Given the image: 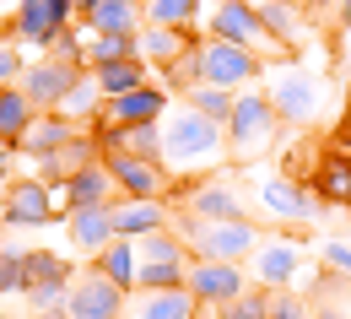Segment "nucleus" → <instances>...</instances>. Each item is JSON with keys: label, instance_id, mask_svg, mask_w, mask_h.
Returning a JSON list of instances; mask_svg holds the SVG:
<instances>
[{"label": "nucleus", "instance_id": "15", "mask_svg": "<svg viewBox=\"0 0 351 319\" xmlns=\"http://www.w3.org/2000/svg\"><path fill=\"white\" fill-rule=\"evenodd\" d=\"M114 195H119V184H114V174H108L103 157H97V163L82 168L65 189H54V206H65V217H71V211H92V206H114Z\"/></svg>", "mask_w": 351, "mask_h": 319}, {"label": "nucleus", "instance_id": "12", "mask_svg": "<svg viewBox=\"0 0 351 319\" xmlns=\"http://www.w3.org/2000/svg\"><path fill=\"white\" fill-rule=\"evenodd\" d=\"M168 114V92L162 87H141L130 97H108L97 114V130H130V125H157Z\"/></svg>", "mask_w": 351, "mask_h": 319}, {"label": "nucleus", "instance_id": "32", "mask_svg": "<svg viewBox=\"0 0 351 319\" xmlns=\"http://www.w3.org/2000/svg\"><path fill=\"white\" fill-rule=\"evenodd\" d=\"M103 103H108V97H103V87H97V76L87 71V76L71 87V97L60 103V114H65V119H97V114H103Z\"/></svg>", "mask_w": 351, "mask_h": 319}, {"label": "nucleus", "instance_id": "48", "mask_svg": "<svg viewBox=\"0 0 351 319\" xmlns=\"http://www.w3.org/2000/svg\"><path fill=\"white\" fill-rule=\"evenodd\" d=\"M0 174H5V163H0Z\"/></svg>", "mask_w": 351, "mask_h": 319}, {"label": "nucleus", "instance_id": "9", "mask_svg": "<svg viewBox=\"0 0 351 319\" xmlns=\"http://www.w3.org/2000/svg\"><path fill=\"white\" fill-rule=\"evenodd\" d=\"M254 281L243 276V265H227V260H189V292L206 303V309H227L238 292H249Z\"/></svg>", "mask_w": 351, "mask_h": 319}, {"label": "nucleus", "instance_id": "42", "mask_svg": "<svg viewBox=\"0 0 351 319\" xmlns=\"http://www.w3.org/2000/svg\"><path fill=\"white\" fill-rule=\"evenodd\" d=\"M319 265L351 281V249H346V244H335V238H330V244H319Z\"/></svg>", "mask_w": 351, "mask_h": 319}, {"label": "nucleus", "instance_id": "39", "mask_svg": "<svg viewBox=\"0 0 351 319\" xmlns=\"http://www.w3.org/2000/svg\"><path fill=\"white\" fill-rule=\"evenodd\" d=\"M22 298H27V309H33V314H49V309H65V303H71V281H49V287H27Z\"/></svg>", "mask_w": 351, "mask_h": 319}, {"label": "nucleus", "instance_id": "36", "mask_svg": "<svg viewBox=\"0 0 351 319\" xmlns=\"http://www.w3.org/2000/svg\"><path fill=\"white\" fill-rule=\"evenodd\" d=\"M27 292V249L22 244H0V298Z\"/></svg>", "mask_w": 351, "mask_h": 319}, {"label": "nucleus", "instance_id": "31", "mask_svg": "<svg viewBox=\"0 0 351 319\" xmlns=\"http://www.w3.org/2000/svg\"><path fill=\"white\" fill-rule=\"evenodd\" d=\"M135 255H141V265H184V260H189L184 238H173V233H152V238H135Z\"/></svg>", "mask_w": 351, "mask_h": 319}, {"label": "nucleus", "instance_id": "46", "mask_svg": "<svg viewBox=\"0 0 351 319\" xmlns=\"http://www.w3.org/2000/svg\"><path fill=\"white\" fill-rule=\"evenodd\" d=\"M308 5H313V11H330V5H341V0H308Z\"/></svg>", "mask_w": 351, "mask_h": 319}, {"label": "nucleus", "instance_id": "14", "mask_svg": "<svg viewBox=\"0 0 351 319\" xmlns=\"http://www.w3.org/2000/svg\"><path fill=\"white\" fill-rule=\"evenodd\" d=\"M71 319H125V292L108 276H76L71 281Z\"/></svg>", "mask_w": 351, "mask_h": 319}, {"label": "nucleus", "instance_id": "24", "mask_svg": "<svg viewBox=\"0 0 351 319\" xmlns=\"http://www.w3.org/2000/svg\"><path fill=\"white\" fill-rule=\"evenodd\" d=\"M87 271H97V276H108L119 292H130L135 287V276H141V255H135V238H114L103 255H92V265Z\"/></svg>", "mask_w": 351, "mask_h": 319}, {"label": "nucleus", "instance_id": "23", "mask_svg": "<svg viewBox=\"0 0 351 319\" xmlns=\"http://www.w3.org/2000/svg\"><path fill=\"white\" fill-rule=\"evenodd\" d=\"M76 136H82V130H76V119H65L60 108H49V114H38V119H33V130L22 136V152H27V157H49V152L71 146Z\"/></svg>", "mask_w": 351, "mask_h": 319}, {"label": "nucleus", "instance_id": "18", "mask_svg": "<svg viewBox=\"0 0 351 319\" xmlns=\"http://www.w3.org/2000/svg\"><path fill=\"white\" fill-rule=\"evenodd\" d=\"M114 233L119 238H152V233H168V206L162 200H114Z\"/></svg>", "mask_w": 351, "mask_h": 319}, {"label": "nucleus", "instance_id": "2", "mask_svg": "<svg viewBox=\"0 0 351 319\" xmlns=\"http://www.w3.org/2000/svg\"><path fill=\"white\" fill-rule=\"evenodd\" d=\"M184 244L195 249V260H227V265H243L254 260V249L265 244L260 222L238 217V222H200L184 211Z\"/></svg>", "mask_w": 351, "mask_h": 319}, {"label": "nucleus", "instance_id": "10", "mask_svg": "<svg viewBox=\"0 0 351 319\" xmlns=\"http://www.w3.org/2000/svg\"><path fill=\"white\" fill-rule=\"evenodd\" d=\"M260 211L270 222H292V228H308L319 217V195L303 189L298 179H260Z\"/></svg>", "mask_w": 351, "mask_h": 319}, {"label": "nucleus", "instance_id": "19", "mask_svg": "<svg viewBox=\"0 0 351 319\" xmlns=\"http://www.w3.org/2000/svg\"><path fill=\"white\" fill-rule=\"evenodd\" d=\"M254 11H260L265 33H270L276 44L287 49V54L308 44V16H303V11H298V5H292V0H260Z\"/></svg>", "mask_w": 351, "mask_h": 319}, {"label": "nucleus", "instance_id": "26", "mask_svg": "<svg viewBox=\"0 0 351 319\" xmlns=\"http://www.w3.org/2000/svg\"><path fill=\"white\" fill-rule=\"evenodd\" d=\"M33 119H38V108H33V97L22 92V82L0 92V141H5V146H22V136L33 130Z\"/></svg>", "mask_w": 351, "mask_h": 319}, {"label": "nucleus", "instance_id": "30", "mask_svg": "<svg viewBox=\"0 0 351 319\" xmlns=\"http://www.w3.org/2000/svg\"><path fill=\"white\" fill-rule=\"evenodd\" d=\"M200 82H206V71H200V38H195L173 65H162V92H184V97H189Z\"/></svg>", "mask_w": 351, "mask_h": 319}, {"label": "nucleus", "instance_id": "33", "mask_svg": "<svg viewBox=\"0 0 351 319\" xmlns=\"http://www.w3.org/2000/svg\"><path fill=\"white\" fill-rule=\"evenodd\" d=\"M114 60H141V44H135V38H119V33H92V44H87V71L114 65Z\"/></svg>", "mask_w": 351, "mask_h": 319}, {"label": "nucleus", "instance_id": "22", "mask_svg": "<svg viewBox=\"0 0 351 319\" xmlns=\"http://www.w3.org/2000/svg\"><path fill=\"white\" fill-rule=\"evenodd\" d=\"M82 27H92V33H119V38H141L146 5H141V0H97V11H92Z\"/></svg>", "mask_w": 351, "mask_h": 319}, {"label": "nucleus", "instance_id": "4", "mask_svg": "<svg viewBox=\"0 0 351 319\" xmlns=\"http://www.w3.org/2000/svg\"><path fill=\"white\" fill-rule=\"evenodd\" d=\"M276 108H270V97L265 92H238V108H232V119H227V152L232 157H260L270 136H276Z\"/></svg>", "mask_w": 351, "mask_h": 319}, {"label": "nucleus", "instance_id": "5", "mask_svg": "<svg viewBox=\"0 0 351 319\" xmlns=\"http://www.w3.org/2000/svg\"><path fill=\"white\" fill-rule=\"evenodd\" d=\"M200 71H206V82L200 87H249L254 76H265V60L254 49H238V44H221V38H200Z\"/></svg>", "mask_w": 351, "mask_h": 319}, {"label": "nucleus", "instance_id": "17", "mask_svg": "<svg viewBox=\"0 0 351 319\" xmlns=\"http://www.w3.org/2000/svg\"><path fill=\"white\" fill-rule=\"evenodd\" d=\"M303 265V255H298V244L292 238H276V244H260L254 249V260H249V271H254V287H270V292H281L292 276Z\"/></svg>", "mask_w": 351, "mask_h": 319}, {"label": "nucleus", "instance_id": "16", "mask_svg": "<svg viewBox=\"0 0 351 319\" xmlns=\"http://www.w3.org/2000/svg\"><path fill=\"white\" fill-rule=\"evenodd\" d=\"M97 157H103V146H97L92 136H76L71 146H60V152H49V157H38V179H44L49 189H65V184L76 179L82 168H92Z\"/></svg>", "mask_w": 351, "mask_h": 319}, {"label": "nucleus", "instance_id": "37", "mask_svg": "<svg viewBox=\"0 0 351 319\" xmlns=\"http://www.w3.org/2000/svg\"><path fill=\"white\" fill-rule=\"evenodd\" d=\"M49 281H71V265L54 249H27V287H49Z\"/></svg>", "mask_w": 351, "mask_h": 319}, {"label": "nucleus", "instance_id": "44", "mask_svg": "<svg viewBox=\"0 0 351 319\" xmlns=\"http://www.w3.org/2000/svg\"><path fill=\"white\" fill-rule=\"evenodd\" d=\"M33 319H71V303L65 309H49V314H33Z\"/></svg>", "mask_w": 351, "mask_h": 319}, {"label": "nucleus", "instance_id": "8", "mask_svg": "<svg viewBox=\"0 0 351 319\" xmlns=\"http://www.w3.org/2000/svg\"><path fill=\"white\" fill-rule=\"evenodd\" d=\"M71 22H76V5H71V0H22V5H16L11 33H16L22 44L49 49L65 27H71Z\"/></svg>", "mask_w": 351, "mask_h": 319}, {"label": "nucleus", "instance_id": "7", "mask_svg": "<svg viewBox=\"0 0 351 319\" xmlns=\"http://www.w3.org/2000/svg\"><path fill=\"white\" fill-rule=\"evenodd\" d=\"M103 168L114 174V184H119V195H125V200H162V195H168V168H162V163H152V157L108 152V157H103Z\"/></svg>", "mask_w": 351, "mask_h": 319}, {"label": "nucleus", "instance_id": "38", "mask_svg": "<svg viewBox=\"0 0 351 319\" xmlns=\"http://www.w3.org/2000/svg\"><path fill=\"white\" fill-rule=\"evenodd\" d=\"M221 319H270V287H249V292H238Z\"/></svg>", "mask_w": 351, "mask_h": 319}, {"label": "nucleus", "instance_id": "29", "mask_svg": "<svg viewBox=\"0 0 351 319\" xmlns=\"http://www.w3.org/2000/svg\"><path fill=\"white\" fill-rule=\"evenodd\" d=\"M92 76H97L103 97H130L146 87V60H114V65H97Z\"/></svg>", "mask_w": 351, "mask_h": 319}, {"label": "nucleus", "instance_id": "45", "mask_svg": "<svg viewBox=\"0 0 351 319\" xmlns=\"http://www.w3.org/2000/svg\"><path fill=\"white\" fill-rule=\"evenodd\" d=\"M341 27L351 33V0H341Z\"/></svg>", "mask_w": 351, "mask_h": 319}, {"label": "nucleus", "instance_id": "34", "mask_svg": "<svg viewBox=\"0 0 351 319\" xmlns=\"http://www.w3.org/2000/svg\"><path fill=\"white\" fill-rule=\"evenodd\" d=\"M184 108H195V114H206L211 125H227L232 119V108H238V97L221 87H195L189 97H184Z\"/></svg>", "mask_w": 351, "mask_h": 319}, {"label": "nucleus", "instance_id": "28", "mask_svg": "<svg viewBox=\"0 0 351 319\" xmlns=\"http://www.w3.org/2000/svg\"><path fill=\"white\" fill-rule=\"evenodd\" d=\"M313 195H319V200H351V157L346 152H324V157H319Z\"/></svg>", "mask_w": 351, "mask_h": 319}, {"label": "nucleus", "instance_id": "6", "mask_svg": "<svg viewBox=\"0 0 351 319\" xmlns=\"http://www.w3.org/2000/svg\"><path fill=\"white\" fill-rule=\"evenodd\" d=\"M270 108H276V119H292V125H303L319 114V87H313V76L298 71V65H281V71H270Z\"/></svg>", "mask_w": 351, "mask_h": 319}, {"label": "nucleus", "instance_id": "21", "mask_svg": "<svg viewBox=\"0 0 351 319\" xmlns=\"http://www.w3.org/2000/svg\"><path fill=\"white\" fill-rule=\"evenodd\" d=\"M184 211H189V217H200V222H238V217H243V206H238V189H232V184H195V189H189V200H184Z\"/></svg>", "mask_w": 351, "mask_h": 319}, {"label": "nucleus", "instance_id": "1", "mask_svg": "<svg viewBox=\"0 0 351 319\" xmlns=\"http://www.w3.org/2000/svg\"><path fill=\"white\" fill-rule=\"evenodd\" d=\"M221 157H227V125H211L195 108L162 114V168L168 174H206Z\"/></svg>", "mask_w": 351, "mask_h": 319}, {"label": "nucleus", "instance_id": "3", "mask_svg": "<svg viewBox=\"0 0 351 319\" xmlns=\"http://www.w3.org/2000/svg\"><path fill=\"white\" fill-rule=\"evenodd\" d=\"M211 38L238 44V49H254L260 60H287V49L265 33L260 11H254L249 0H217V11H211Z\"/></svg>", "mask_w": 351, "mask_h": 319}, {"label": "nucleus", "instance_id": "20", "mask_svg": "<svg viewBox=\"0 0 351 319\" xmlns=\"http://www.w3.org/2000/svg\"><path fill=\"white\" fill-rule=\"evenodd\" d=\"M65 222H71V244H76V249H82L87 260H92V255H103V249H108V244L119 238V233H114V206H92V211H71Z\"/></svg>", "mask_w": 351, "mask_h": 319}, {"label": "nucleus", "instance_id": "40", "mask_svg": "<svg viewBox=\"0 0 351 319\" xmlns=\"http://www.w3.org/2000/svg\"><path fill=\"white\" fill-rule=\"evenodd\" d=\"M270 319H313V303H308L303 292H270Z\"/></svg>", "mask_w": 351, "mask_h": 319}, {"label": "nucleus", "instance_id": "47", "mask_svg": "<svg viewBox=\"0 0 351 319\" xmlns=\"http://www.w3.org/2000/svg\"><path fill=\"white\" fill-rule=\"evenodd\" d=\"M0 319H16V314H0Z\"/></svg>", "mask_w": 351, "mask_h": 319}, {"label": "nucleus", "instance_id": "13", "mask_svg": "<svg viewBox=\"0 0 351 319\" xmlns=\"http://www.w3.org/2000/svg\"><path fill=\"white\" fill-rule=\"evenodd\" d=\"M87 76V65H60V60H44V65H27V76H22V92L33 97V108L49 114V108H60L71 87Z\"/></svg>", "mask_w": 351, "mask_h": 319}, {"label": "nucleus", "instance_id": "49", "mask_svg": "<svg viewBox=\"0 0 351 319\" xmlns=\"http://www.w3.org/2000/svg\"><path fill=\"white\" fill-rule=\"evenodd\" d=\"M141 5H152V0H141Z\"/></svg>", "mask_w": 351, "mask_h": 319}, {"label": "nucleus", "instance_id": "11", "mask_svg": "<svg viewBox=\"0 0 351 319\" xmlns=\"http://www.w3.org/2000/svg\"><path fill=\"white\" fill-rule=\"evenodd\" d=\"M54 189H49L44 179H16L11 189H5V200H0V222L5 228H44V222H54Z\"/></svg>", "mask_w": 351, "mask_h": 319}, {"label": "nucleus", "instance_id": "27", "mask_svg": "<svg viewBox=\"0 0 351 319\" xmlns=\"http://www.w3.org/2000/svg\"><path fill=\"white\" fill-rule=\"evenodd\" d=\"M135 44H141V60H146V65L162 71V65H173L178 54L195 44V33H184V27H141Z\"/></svg>", "mask_w": 351, "mask_h": 319}, {"label": "nucleus", "instance_id": "43", "mask_svg": "<svg viewBox=\"0 0 351 319\" xmlns=\"http://www.w3.org/2000/svg\"><path fill=\"white\" fill-rule=\"evenodd\" d=\"M71 5H76V16H82V22H87L92 11H97V0H71Z\"/></svg>", "mask_w": 351, "mask_h": 319}, {"label": "nucleus", "instance_id": "41", "mask_svg": "<svg viewBox=\"0 0 351 319\" xmlns=\"http://www.w3.org/2000/svg\"><path fill=\"white\" fill-rule=\"evenodd\" d=\"M16 76H27V65H22V54H16V33H5V38H0V92L16 87Z\"/></svg>", "mask_w": 351, "mask_h": 319}, {"label": "nucleus", "instance_id": "35", "mask_svg": "<svg viewBox=\"0 0 351 319\" xmlns=\"http://www.w3.org/2000/svg\"><path fill=\"white\" fill-rule=\"evenodd\" d=\"M195 16H200V0H152L146 5V27H184L189 33Z\"/></svg>", "mask_w": 351, "mask_h": 319}, {"label": "nucleus", "instance_id": "25", "mask_svg": "<svg viewBox=\"0 0 351 319\" xmlns=\"http://www.w3.org/2000/svg\"><path fill=\"white\" fill-rule=\"evenodd\" d=\"M195 314H200V298L189 287H178V292H141L130 309V319H195Z\"/></svg>", "mask_w": 351, "mask_h": 319}]
</instances>
